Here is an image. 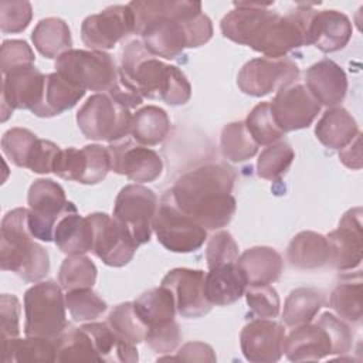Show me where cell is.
Masks as SVG:
<instances>
[{"label": "cell", "mask_w": 363, "mask_h": 363, "mask_svg": "<svg viewBox=\"0 0 363 363\" xmlns=\"http://www.w3.org/2000/svg\"><path fill=\"white\" fill-rule=\"evenodd\" d=\"M133 33L155 57L173 60L186 48H197L213 37L211 20L200 1L147 0L130 1Z\"/></svg>", "instance_id": "6da1fadb"}, {"label": "cell", "mask_w": 363, "mask_h": 363, "mask_svg": "<svg viewBox=\"0 0 363 363\" xmlns=\"http://www.w3.org/2000/svg\"><path fill=\"white\" fill-rule=\"evenodd\" d=\"M269 6L271 3H234V9L221 18L223 35L268 58H282L306 45V24L313 9L301 6L282 16L269 10Z\"/></svg>", "instance_id": "7a4b0ae2"}, {"label": "cell", "mask_w": 363, "mask_h": 363, "mask_svg": "<svg viewBox=\"0 0 363 363\" xmlns=\"http://www.w3.org/2000/svg\"><path fill=\"white\" fill-rule=\"evenodd\" d=\"M235 172L223 163H207L182 174L170 189L177 207L206 230L225 227L237 208L231 191Z\"/></svg>", "instance_id": "3957f363"}, {"label": "cell", "mask_w": 363, "mask_h": 363, "mask_svg": "<svg viewBox=\"0 0 363 363\" xmlns=\"http://www.w3.org/2000/svg\"><path fill=\"white\" fill-rule=\"evenodd\" d=\"M118 72L121 82L142 98L162 99L167 105L179 106L191 96L186 75L177 67L152 55L139 40L123 48Z\"/></svg>", "instance_id": "277c9868"}, {"label": "cell", "mask_w": 363, "mask_h": 363, "mask_svg": "<svg viewBox=\"0 0 363 363\" xmlns=\"http://www.w3.org/2000/svg\"><path fill=\"white\" fill-rule=\"evenodd\" d=\"M0 267L27 282H40L50 271L47 250L34 241L28 227V208L17 207L1 220Z\"/></svg>", "instance_id": "5b68a950"}, {"label": "cell", "mask_w": 363, "mask_h": 363, "mask_svg": "<svg viewBox=\"0 0 363 363\" xmlns=\"http://www.w3.org/2000/svg\"><path fill=\"white\" fill-rule=\"evenodd\" d=\"M65 295L55 281H40L24 294L26 336L58 337L67 328Z\"/></svg>", "instance_id": "8992f818"}, {"label": "cell", "mask_w": 363, "mask_h": 363, "mask_svg": "<svg viewBox=\"0 0 363 363\" xmlns=\"http://www.w3.org/2000/svg\"><path fill=\"white\" fill-rule=\"evenodd\" d=\"M55 72L74 85L99 92H109L119 82L113 58L105 51L69 50L55 61Z\"/></svg>", "instance_id": "52a82bcc"}, {"label": "cell", "mask_w": 363, "mask_h": 363, "mask_svg": "<svg viewBox=\"0 0 363 363\" xmlns=\"http://www.w3.org/2000/svg\"><path fill=\"white\" fill-rule=\"evenodd\" d=\"M77 123L86 139L113 143L130 133L132 113L109 94L99 92L79 108Z\"/></svg>", "instance_id": "ba28073f"}, {"label": "cell", "mask_w": 363, "mask_h": 363, "mask_svg": "<svg viewBox=\"0 0 363 363\" xmlns=\"http://www.w3.org/2000/svg\"><path fill=\"white\" fill-rule=\"evenodd\" d=\"M153 231L157 241L172 252H193L207 240V230L177 207L170 190L157 206Z\"/></svg>", "instance_id": "9c48e42d"}, {"label": "cell", "mask_w": 363, "mask_h": 363, "mask_svg": "<svg viewBox=\"0 0 363 363\" xmlns=\"http://www.w3.org/2000/svg\"><path fill=\"white\" fill-rule=\"evenodd\" d=\"M157 206V197L150 189L128 184L115 199L113 217L129 231L135 242L142 245L150 240Z\"/></svg>", "instance_id": "30bf717a"}, {"label": "cell", "mask_w": 363, "mask_h": 363, "mask_svg": "<svg viewBox=\"0 0 363 363\" xmlns=\"http://www.w3.org/2000/svg\"><path fill=\"white\" fill-rule=\"evenodd\" d=\"M28 227L34 238L50 242L54 228L68 206L64 189L51 179H37L28 189Z\"/></svg>", "instance_id": "8fae6325"}, {"label": "cell", "mask_w": 363, "mask_h": 363, "mask_svg": "<svg viewBox=\"0 0 363 363\" xmlns=\"http://www.w3.org/2000/svg\"><path fill=\"white\" fill-rule=\"evenodd\" d=\"M299 77V67L286 57L254 58L242 65L237 75L238 88L251 96H264L279 91Z\"/></svg>", "instance_id": "7c38bea8"}, {"label": "cell", "mask_w": 363, "mask_h": 363, "mask_svg": "<svg viewBox=\"0 0 363 363\" xmlns=\"http://www.w3.org/2000/svg\"><path fill=\"white\" fill-rule=\"evenodd\" d=\"M92 225V252L106 265L121 268L129 264L138 250V244L129 231L105 213L86 216Z\"/></svg>", "instance_id": "4fadbf2b"}, {"label": "cell", "mask_w": 363, "mask_h": 363, "mask_svg": "<svg viewBox=\"0 0 363 363\" xmlns=\"http://www.w3.org/2000/svg\"><path fill=\"white\" fill-rule=\"evenodd\" d=\"M111 170V156L108 147L101 145H86L82 149H61L54 170L58 177L82 184H96L105 179Z\"/></svg>", "instance_id": "5bb4252c"}, {"label": "cell", "mask_w": 363, "mask_h": 363, "mask_svg": "<svg viewBox=\"0 0 363 363\" xmlns=\"http://www.w3.org/2000/svg\"><path fill=\"white\" fill-rule=\"evenodd\" d=\"M111 170L136 183L155 182L163 172L162 157L150 147L135 139L123 138L108 146Z\"/></svg>", "instance_id": "9a60e30c"}, {"label": "cell", "mask_w": 363, "mask_h": 363, "mask_svg": "<svg viewBox=\"0 0 363 363\" xmlns=\"http://www.w3.org/2000/svg\"><path fill=\"white\" fill-rule=\"evenodd\" d=\"M133 33L132 13L126 6H109L98 14L88 16L81 24L82 43L95 51L111 50Z\"/></svg>", "instance_id": "2e32d148"}, {"label": "cell", "mask_w": 363, "mask_h": 363, "mask_svg": "<svg viewBox=\"0 0 363 363\" xmlns=\"http://www.w3.org/2000/svg\"><path fill=\"white\" fill-rule=\"evenodd\" d=\"M269 106L277 125L284 133L308 128L320 111V104L299 82L279 89Z\"/></svg>", "instance_id": "e0dca14e"}, {"label": "cell", "mask_w": 363, "mask_h": 363, "mask_svg": "<svg viewBox=\"0 0 363 363\" xmlns=\"http://www.w3.org/2000/svg\"><path fill=\"white\" fill-rule=\"evenodd\" d=\"M204 271L191 268H174L163 277L160 285L172 292L180 316L200 318L211 311L213 305L204 294Z\"/></svg>", "instance_id": "ac0fdd59"}, {"label": "cell", "mask_w": 363, "mask_h": 363, "mask_svg": "<svg viewBox=\"0 0 363 363\" xmlns=\"http://www.w3.org/2000/svg\"><path fill=\"white\" fill-rule=\"evenodd\" d=\"M329 242V262L339 271H349L360 265L363 257L362 208L347 210L336 230L326 235Z\"/></svg>", "instance_id": "d6986e66"}, {"label": "cell", "mask_w": 363, "mask_h": 363, "mask_svg": "<svg viewBox=\"0 0 363 363\" xmlns=\"http://www.w3.org/2000/svg\"><path fill=\"white\" fill-rule=\"evenodd\" d=\"M285 329L274 319H254L240 333L244 357L252 363H274L284 354Z\"/></svg>", "instance_id": "ffe728a7"}, {"label": "cell", "mask_w": 363, "mask_h": 363, "mask_svg": "<svg viewBox=\"0 0 363 363\" xmlns=\"http://www.w3.org/2000/svg\"><path fill=\"white\" fill-rule=\"evenodd\" d=\"M45 75L34 65L17 68L4 75L1 84V121L14 109H33L43 96Z\"/></svg>", "instance_id": "44dd1931"}, {"label": "cell", "mask_w": 363, "mask_h": 363, "mask_svg": "<svg viewBox=\"0 0 363 363\" xmlns=\"http://www.w3.org/2000/svg\"><path fill=\"white\" fill-rule=\"evenodd\" d=\"M352 37L349 17L337 10H313L305 33L306 45H315L322 52L342 50Z\"/></svg>", "instance_id": "7402d4cb"}, {"label": "cell", "mask_w": 363, "mask_h": 363, "mask_svg": "<svg viewBox=\"0 0 363 363\" xmlns=\"http://www.w3.org/2000/svg\"><path fill=\"white\" fill-rule=\"evenodd\" d=\"M305 86L323 106H337L347 91V77L343 68L335 61L325 58L306 69Z\"/></svg>", "instance_id": "603a6c76"}, {"label": "cell", "mask_w": 363, "mask_h": 363, "mask_svg": "<svg viewBox=\"0 0 363 363\" xmlns=\"http://www.w3.org/2000/svg\"><path fill=\"white\" fill-rule=\"evenodd\" d=\"M284 353L291 362H316L333 354V346L328 330L319 322H309L285 336Z\"/></svg>", "instance_id": "cb8c5ba5"}, {"label": "cell", "mask_w": 363, "mask_h": 363, "mask_svg": "<svg viewBox=\"0 0 363 363\" xmlns=\"http://www.w3.org/2000/svg\"><path fill=\"white\" fill-rule=\"evenodd\" d=\"M55 245L67 255H81L92 250V225L88 217L78 214L74 203H68L54 228Z\"/></svg>", "instance_id": "d4e9b609"}, {"label": "cell", "mask_w": 363, "mask_h": 363, "mask_svg": "<svg viewBox=\"0 0 363 363\" xmlns=\"http://www.w3.org/2000/svg\"><path fill=\"white\" fill-rule=\"evenodd\" d=\"M248 285H265L275 282L284 271V259L271 247L258 245L245 250L235 261Z\"/></svg>", "instance_id": "484cf974"}, {"label": "cell", "mask_w": 363, "mask_h": 363, "mask_svg": "<svg viewBox=\"0 0 363 363\" xmlns=\"http://www.w3.org/2000/svg\"><path fill=\"white\" fill-rule=\"evenodd\" d=\"M247 281L235 262L211 268L204 278V294L211 305L227 306L237 302L247 289Z\"/></svg>", "instance_id": "4316f807"}, {"label": "cell", "mask_w": 363, "mask_h": 363, "mask_svg": "<svg viewBox=\"0 0 363 363\" xmlns=\"http://www.w3.org/2000/svg\"><path fill=\"white\" fill-rule=\"evenodd\" d=\"M84 95L85 89L74 85L58 72L47 74L41 101L31 112L38 118H51L74 108Z\"/></svg>", "instance_id": "83f0119b"}, {"label": "cell", "mask_w": 363, "mask_h": 363, "mask_svg": "<svg viewBox=\"0 0 363 363\" xmlns=\"http://www.w3.org/2000/svg\"><path fill=\"white\" fill-rule=\"evenodd\" d=\"M328 238L315 231H301L289 242L286 258L298 269H316L329 262Z\"/></svg>", "instance_id": "f1b7e54d"}, {"label": "cell", "mask_w": 363, "mask_h": 363, "mask_svg": "<svg viewBox=\"0 0 363 363\" xmlns=\"http://www.w3.org/2000/svg\"><path fill=\"white\" fill-rule=\"evenodd\" d=\"M359 133L354 118L342 106L328 108L315 126L318 140L329 149H342Z\"/></svg>", "instance_id": "f546056e"}, {"label": "cell", "mask_w": 363, "mask_h": 363, "mask_svg": "<svg viewBox=\"0 0 363 363\" xmlns=\"http://www.w3.org/2000/svg\"><path fill=\"white\" fill-rule=\"evenodd\" d=\"M88 332L95 346L99 362H122L135 363L139 359L135 345L125 342L119 337L112 328L106 323L89 322L81 326Z\"/></svg>", "instance_id": "4dcf8cb0"}, {"label": "cell", "mask_w": 363, "mask_h": 363, "mask_svg": "<svg viewBox=\"0 0 363 363\" xmlns=\"http://www.w3.org/2000/svg\"><path fill=\"white\" fill-rule=\"evenodd\" d=\"M135 309L146 323L147 330L160 329L174 322L176 305L172 292L160 285L143 292L133 301Z\"/></svg>", "instance_id": "1f68e13d"}, {"label": "cell", "mask_w": 363, "mask_h": 363, "mask_svg": "<svg viewBox=\"0 0 363 363\" xmlns=\"http://www.w3.org/2000/svg\"><path fill=\"white\" fill-rule=\"evenodd\" d=\"M31 40L37 51L47 58H58L72 50V38L68 24L58 17H47L37 23Z\"/></svg>", "instance_id": "d6a6232c"}, {"label": "cell", "mask_w": 363, "mask_h": 363, "mask_svg": "<svg viewBox=\"0 0 363 363\" xmlns=\"http://www.w3.org/2000/svg\"><path fill=\"white\" fill-rule=\"evenodd\" d=\"M170 130V119L164 109L147 105L132 115L130 135L145 146H155L163 142Z\"/></svg>", "instance_id": "836d02e7"}, {"label": "cell", "mask_w": 363, "mask_h": 363, "mask_svg": "<svg viewBox=\"0 0 363 363\" xmlns=\"http://www.w3.org/2000/svg\"><path fill=\"white\" fill-rule=\"evenodd\" d=\"M3 360L10 362H55L54 339L27 336L26 339H3Z\"/></svg>", "instance_id": "e575fe53"}, {"label": "cell", "mask_w": 363, "mask_h": 363, "mask_svg": "<svg viewBox=\"0 0 363 363\" xmlns=\"http://www.w3.org/2000/svg\"><path fill=\"white\" fill-rule=\"evenodd\" d=\"M323 294L315 288H296L291 291L284 303V323L296 328L312 322L323 306Z\"/></svg>", "instance_id": "d590c367"}, {"label": "cell", "mask_w": 363, "mask_h": 363, "mask_svg": "<svg viewBox=\"0 0 363 363\" xmlns=\"http://www.w3.org/2000/svg\"><path fill=\"white\" fill-rule=\"evenodd\" d=\"M329 306L346 322L359 323L362 320L363 284L360 274L356 275V279L342 281L333 288L329 296Z\"/></svg>", "instance_id": "8d00e7d4"}, {"label": "cell", "mask_w": 363, "mask_h": 363, "mask_svg": "<svg viewBox=\"0 0 363 363\" xmlns=\"http://www.w3.org/2000/svg\"><path fill=\"white\" fill-rule=\"evenodd\" d=\"M55 362H99L91 336L82 328H72L54 339Z\"/></svg>", "instance_id": "74e56055"}, {"label": "cell", "mask_w": 363, "mask_h": 363, "mask_svg": "<svg viewBox=\"0 0 363 363\" xmlns=\"http://www.w3.org/2000/svg\"><path fill=\"white\" fill-rule=\"evenodd\" d=\"M220 149L227 160L233 163H241L257 155L258 143L250 135L245 123L238 121L231 122L223 128Z\"/></svg>", "instance_id": "f35d334b"}, {"label": "cell", "mask_w": 363, "mask_h": 363, "mask_svg": "<svg viewBox=\"0 0 363 363\" xmlns=\"http://www.w3.org/2000/svg\"><path fill=\"white\" fill-rule=\"evenodd\" d=\"M108 325L119 337L135 346L145 342L147 335V326L136 312L133 302L116 305L108 315Z\"/></svg>", "instance_id": "ab89813d"}, {"label": "cell", "mask_w": 363, "mask_h": 363, "mask_svg": "<svg viewBox=\"0 0 363 363\" xmlns=\"http://www.w3.org/2000/svg\"><path fill=\"white\" fill-rule=\"evenodd\" d=\"M96 281L95 264L81 255H68L58 271V284L64 291H72L79 288H92Z\"/></svg>", "instance_id": "60d3db41"}, {"label": "cell", "mask_w": 363, "mask_h": 363, "mask_svg": "<svg viewBox=\"0 0 363 363\" xmlns=\"http://www.w3.org/2000/svg\"><path fill=\"white\" fill-rule=\"evenodd\" d=\"M294 159L295 152L291 145L278 140L259 153L257 160V174L265 180H278L288 172Z\"/></svg>", "instance_id": "b9f144b4"}, {"label": "cell", "mask_w": 363, "mask_h": 363, "mask_svg": "<svg viewBox=\"0 0 363 363\" xmlns=\"http://www.w3.org/2000/svg\"><path fill=\"white\" fill-rule=\"evenodd\" d=\"M244 123L258 146H269L284 136V132L272 116L269 102H259L255 105L247 115Z\"/></svg>", "instance_id": "7bdbcfd3"}, {"label": "cell", "mask_w": 363, "mask_h": 363, "mask_svg": "<svg viewBox=\"0 0 363 363\" xmlns=\"http://www.w3.org/2000/svg\"><path fill=\"white\" fill-rule=\"evenodd\" d=\"M65 305L71 318L77 322H91L99 318L108 308L106 302L99 298L92 288L67 291Z\"/></svg>", "instance_id": "ee69618b"}, {"label": "cell", "mask_w": 363, "mask_h": 363, "mask_svg": "<svg viewBox=\"0 0 363 363\" xmlns=\"http://www.w3.org/2000/svg\"><path fill=\"white\" fill-rule=\"evenodd\" d=\"M37 135L24 128H11L1 138L3 153L18 167H28V162L37 145Z\"/></svg>", "instance_id": "f6af8a7d"}, {"label": "cell", "mask_w": 363, "mask_h": 363, "mask_svg": "<svg viewBox=\"0 0 363 363\" xmlns=\"http://www.w3.org/2000/svg\"><path fill=\"white\" fill-rule=\"evenodd\" d=\"M244 295H245L248 308L257 318L274 319L279 315L281 301L277 289L269 284L248 285Z\"/></svg>", "instance_id": "bcb514c9"}, {"label": "cell", "mask_w": 363, "mask_h": 363, "mask_svg": "<svg viewBox=\"0 0 363 363\" xmlns=\"http://www.w3.org/2000/svg\"><path fill=\"white\" fill-rule=\"evenodd\" d=\"M238 245L228 231H217L213 234L207 242L206 261L208 269L233 264L238 258Z\"/></svg>", "instance_id": "7dc6e473"}, {"label": "cell", "mask_w": 363, "mask_h": 363, "mask_svg": "<svg viewBox=\"0 0 363 363\" xmlns=\"http://www.w3.org/2000/svg\"><path fill=\"white\" fill-rule=\"evenodd\" d=\"M33 9L28 1H0V30L4 34L21 33L31 21Z\"/></svg>", "instance_id": "c3c4849f"}, {"label": "cell", "mask_w": 363, "mask_h": 363, "mask_svg": "<svg viewBox=\"0 0 363 363\" xmlns=\"http://www.w3.org/2000/svg\"><path fill=\"white\" fill-rule=\"evenodd\" d=\"M35 57L31 47L23 40H6L1 44L0 65L6 75L17 68L33 65Z\"/></svg>", "instance_id": "681fc988"}, {"label": "cell", "mask_w": 363, "mask_h": 363, "mask_svg": "<svg viewBox=\"0 0 363 363\" xmlns=\"http://www.w3.org/2000/svg\"><path fill=\"white\" fill-rule=\"evenodd\" d=\"M318 322L328 330L330 336L333 354H345L350 352L353 343V332L343 319L335 316L333 313L325 312L320 315Z\"/></svg>", "instance_id": "f907efd6"}, {"label": "cell", "mask_w": 363, "mask_h": 363, "mask_svg": "<svg viewBox=\"0 0 363 363\" xmlns=\"http://www.w3.org/2000/svg\"><path fill=\"white\" fill-rule=\"evenodd\" d=\"M20 302L16 295L3 294L0 298L1 340L17 337L20 333Z\"/></svg>", "instance_id": "816d5d0a"}, {"label": "cell", "mask_w": 363, "mask_h": 363, "mask_svg": "<svg viewBox=\"0 0 363 363\" xmlns=\"http://www.w3.org/2000/svg\"><path fill=\"white\" fill-rule=\"evenodd\" d=\"M180 340H182V332L176 320L164 328L147 330V335L145 337L146 345L153 352H157V353L173 352L179 346Z\"/></svg>", "instance_id": "f5cc1de1"}, {"label": "cell", "mask_w": 363, "mask_h": 363, "mask_svg": "<svg viewBox=\"0 0 363 363\" xmlns=\"http://www.w3.org/2000/svg\"><path fill=\"white\" fill-rule=\"evenodd\" d=\"M60 150L61 147L54 142L38 138L27 169L40 174L51 173L54 170V163Z\"/></svg>", "instance_id": "db71d44e"}, {"label": "cell", "mask_w": 363, "mask_h": 363, "mask_svg": "<svg viewBox=\"0 0 363 363\" xmlns=\"http://www.w3.org/2000/svg\"><path fill=\"white\" fill-rule=\"evenodd\" d=\"M159 360H183V362H216L217 356L213 347L203 342H189L183 345L174 356H164Z\"/></svg>", "instance_id": "11a10c76"}, {"label": "cell", "mask_w": 363, "mask_h": 363, "mask_svg": "<svg viewBox=\"0 0 363 363\" xmlns=\"http://www.w3.org/2000/svg\"><path fill=\"white\" fill-rule=\"evenodd\" d=\"M360 132L354 136V139L346 145L345 147H342L339 150V159L340 162L353 170H359L362 169V149H360Z\"/></svg>", "instance_id": "9f6ffc18"}]
</instances>
